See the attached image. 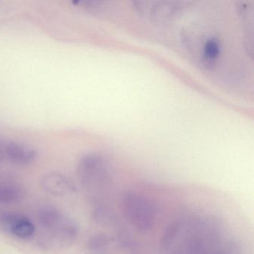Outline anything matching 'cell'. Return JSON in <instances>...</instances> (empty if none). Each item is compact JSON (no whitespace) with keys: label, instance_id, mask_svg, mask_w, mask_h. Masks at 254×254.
<instances>
[{"label":"cell","instance_id":"6da1fadb","mask_svg":"<svg viewBox=\"0 0 254 254\" xmlns=\"http://www.w3.org/2000/svg\"><path fill=\"white\" fill-rule=\"evenodd\" d=\"M212 225L194 218H181L169 224L160 240V247L169 254H212L216 239Z\"/></svg>","mask_w":254,"mask_h":254},{"label":"cell","instance_id":"7a4b0ae2","mask_svg":"<svg viewBox=\"0 0 254 254\" xmlns=\"http://www.w3.org/2000/svg\"><path fill=\"white\" fill-rule=\"evenodd\" d=\"M120 207L126 221L139 233H150L155 227L157 205L145 194L133 191L124 193Z\"/></svg>","mask_w":254,"mask_h":254},{"label":"cell","instance_id":"3957f363","mask_svg":"<svg viewBox=\"0 0 254 254\" xmlns=\"http://www.w3.org/2000/svg\"><path fill=\"white\" fill-rule=\"evenodd\" d=\"M78 178L89 189H105L111 182V174L108 162L100 154H88L78 162Z\"/></svg>","mask_w":254,"mask_h":254},{"label":"cell","instance_id":"277c9868","mask_svg":"<svg viewBox=\"0 0 254 254\" xmlns=\"http://www.w3.org/2000/svg\"><path fill=\"white\" fill-rule=\"evenodd\" d=\"M41 187L44 191L55 196L71 195L76 192L75 183L65 175L59 173H50L43 177Z\"/></svg>","mask_w":254,"mask_h":254},{"label":"cell","instance_id":"5b68a950","mask_svg":"<svg viewBox=\"0 0 254 254\" xmlns=\"http://www.w3.org/2000/svg\"><path fill=\"white\" fill-rule=\"evenodd\" d=\"M0 221L10 233L20 239H29L35 233L33 223L20 214H2L0 215Z\"/></svg>","mask_w":254,"mask_h":254},{"label":"cell","instance_id":"8992f818","mask_svg":"<svg viewBox=\"0 0 254 254\" xmlns=\"http://www.w3.org/2000/svg\"><path fill=\"white\" fill-rule=\"evenodd\" d=\"M5 152L9 160L17 164L28 165L32 163L37 157L34 148L26 144L11 142L5 146Z\"/></svg>","mask_w":254,"mask_h":254},{"label":"cell","instance_id":"52a82bcc","mask_svg":"<svg viewBox=\"0 0 254 254\" xmlns=\"http://www.w3.org/2000/svg\"><path fill=\"white\" fill-rule=\"evenodd\" d=\"M38 217L40 224L45 230H50V232L57 229L66 218L59 209L52 206L41 208L38 212Z\"/></svg>","mask_w":254,"mask_h":254},{"label":"cell","instance_id":"ba28073f","mask_svg":"<svg viewBox=\"0 0 254 254\" xmlns=\"http://www.w3.org/2000/svg\"><path fill=\"white\" fill-rule=\"evenodd\" d=\"M55 239L64 246H70L78 236V228L71 220L65 218L57 229L52 232Z\"/></svg>","mask_w":254,"mask_h":254},{"label":"cell","instance_id":"9c48e42d","mask_svg":"<svg viewBox=\"0 0 254 254\" xmlns=\"http://www.w3.org/2000/svg\"><path fill=\"white\" fill-rule=\"evenodd\" d=\"M21 190L9 183L0 182V203L12 204L23 198Z\"/></svg>","mask_w":254,"mask_h":254},{"label":"cell","instance_id":"30bf717a","mask_svg":"<svg viewBox=\"0 0 254 254\" xmlns=\"http://www.w3.org/2000/svg\"><path fill=\"white\" fill-rule=\"evenodd\" d=\"M110 242L111 240L107 235L99 233L89 239L87 242V248L93 252H103L110 245Z\"/></svg>","mask_w":254,"mask_h":254},{"label":"cell","instance_id":"8fae6325","mask_svg":"<svg viewBox=\"0 0 254 254\" xmlns=\"http://www.w3.org/2000/svg\"><path fill=\"white\" fill-rule=\"evenodd\" d=\"M221 53V44L215 38L208 39L203 48V53L206 59L209 61L215 60Z\"/></svg>","mask_w":254,"mask_h":254},{"label":"cell","instance_id":"7c38bea8","mask_svg":"<svg viewBox=\"0 0 254 254\" xmlns=\"http://www.w3.org/2000/svg\"><path fill=\"white\" fill-rule=\"evenodd\" d=\"M93 218L99 224H110L115 221V216L112 211L108 207L100 206L95 209L93 212Z\"/></svg>","mask_w":254,"mask_h":254},{"label":"cell","instance_id":"4fadbf2b","mask_svg":"<svg viewBox=\"0 0 254 254\" xmlns=\"http://www.w3.org/2000/svg\"><path fill=\"white\" fill-rule=\"evenodd\" d=\"M215 254H232L231 253L228 252V251H218V252L215 253Z\"/></svg>","mask_w":254,"mask_h":254}]
</instances>
